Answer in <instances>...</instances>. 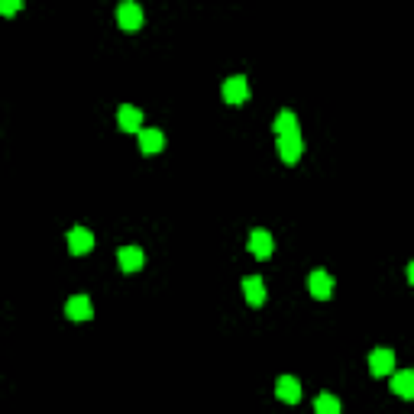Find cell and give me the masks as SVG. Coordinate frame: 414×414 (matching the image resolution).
I'll return each instance as SVG.
<instances>
[{
    "label": "cell",
    "mask_w": 414,
    "mask_h": 414,
    "mask_svg": "<svg viewBox=\"0 0 414 414\" xmlns=\"http://www.w3.org/2000/svg\"><path fill=\"white\" fill-rule=\"evenodd\" d=\"M223 100L230 104V107H243L246 100H249V81L243 75H233L223 81Z\"/></svg>",
    "instance_id": "obj_1"
},
{
    "label": "cell",
    "mask_w": 414,
    "mask_h": 414,
    "mask_svg": "<svg viewBox=\"0 0 414 414\" xmlns=\"http://www.w3.org/2000/svg\"><path fill=\"white\" fill-rule=\"evenodd\" d=\"M278 155H282V162L295 165V162L304 155V139H301V133H285V136H278Z\"/></svg>",
    "instance_id": "obj_2"
},
{
    "label": "cell",
    "mask_w": 414,
    "mask_h": 414,
    "mask_svg": "<svg viewBox=\"0 0 414 414\" xmlns=\"http://www.w3.org/2000/svg\"><path fill=\"white\" fill-rule=\"evenodd\" d=\"M117 23H120V30L136 32L139 26H143V7H139V4H133V0L120 4V7H117Z\"/></svg>",
    "instance_id": "obj_3"
},
{
    "label": "cell",
    "mask_w": 414,
    "mask_h": 414,
    "mask_svg": "<svg viewBox=\"0 0 414 414\" xmlns=\"http://www.w3.org/2000/svg\"><path fill=\"white\" fill-rule=\"evenodd\" d=\"M307 292L314 295L317 301H327L330 295H333V278H330V272H324V268H314V272L307 276Z\"/></svg>",
    "instance_id": "obj_4"
},
{
    "label": "cell",
    "mask_w": 414,
    "mask_h": 414,
    "mask_svg": "<svg viewBox=\"0 0 414 414\" xmlns=\"http://www.w3.org/2000/svg\"><path fill=\"white\" fill-rule=\"evenodd\" d=\"M272 249H276L272 233L262 230V227H256V230L249 233V253H253L256 259H268V256H272Z\"/></svg>",
    "instance_id": "obj_5"
},
{
    "label": "cell",
    "mask_w": 414,
    "mask_h": 414,
    "mask_svg": "<svg viewBox=\"0 0 414 414\" xmlns=\"http://www.w3.org/2000/svg\"><path fill=\"white\" fill-rule=\"evenodd\" d=\"M391 369H395V353H391V350H372V353H369V372L376 379L389 376Z\"/></svg>",
    "instance_id": "obj_6"
},
{
    "label": "cell",
    "mask_w": 414,
    "mask_h": 414,
    "mask_svg": "<svg viewBox=\"0 0 414 414\" xmlns=\"http://www.w3.org/2000/svg\"><path fill=\"white\" fill-rule=\"evenodd\" d=\"M69 249L75 256L91 253V249H94V233L85 230V227H71V230H69Z\"/></svg>",
    "instance_id": "obj_7"
},
{
    "label": "cell",
    "mask_w": 414,
    "mask_h": 414,
    "mask_svg": "<svg viewBox=\"0 0 414 414\" xmlns=\"http://www.w3.org/2000/svg\"><path fill=\"white\" fill-rule=\"evenodd\" d=\"M65 314H69V321H91V317H94L91 298H88V295H75V298H69Z\"/></svg>",
    "instance_id": "obj_8"
},
{
    "label": "cell",
    "mask_w": 414,
    "mask_h": 414,
    "mask_svg": "<svg viewBox=\"0 0 414 414\" xmlns=\"http://www.w3.org/2000/svg\"><path fill=\"white\" fill-rule=\"evenodd\" d=\"M162 146H165L162 130H139V153L143 155H159Z\"/></svg>",
    "instance_id": "obj_9"
},
{
    "label": "cell",
    "mask_w": 414,
    "mask_h": 414,
    "mask_svg": "<svg viewBox=\"0 0 414 414\" xmlns=\"http://www.w3.org/2000/svg\"><path fill=\"white\" fill-rule=\"evenodd\" d=\"M117 259H120L123 272H139V268H143V262H146V256H143V249H139V246H123L120 253H117Z\"/></svg>",
    "instance_id": "obj_10"
},
{
    "label": "cell",
    "mask_w": 414,
    "mask_h": 414,
    "mask_svg": "<svg viewBox=\"0 0 414 414\" xmlns=\"http://www.w3.org/2000/svg\"><path fill=\"white\" fill-rule=\"evenodd\" d=\"M276 395L282 401H288V405H298L301 401V385H298V379L295 376H282L276 382Z\"/></svg>",
    "instance_id": "obj_11"
},
{
    "label": "cell",
    "mask_w": 414,
    "mask_h": 414,
    "mask_svg": "<svg viewBox=\"0 0 414 414\" xmlns=\"http://www.w3.org/2000/svg\"><path fill=\"white\" fill-rule=\"evenodd\" d=\"M117 123H120V130H126V133H139L143 130V110L123 104L120 114H117Z\"/></svg>",
    "instance_id": "obj_12"
},
{
    "label": "cell",
    "mask_w": 414,
    "mask_h": 414,
    "mask_svg": "<svg viewBox=\"0 0 414 414\" xmlns=\"http://www.w3.org/2000/svg\"><path fill=\"white\" fill-rule=\"evenodd\" d=\"M243 295H246V301L253 307H259V304H266V282H262L259 276H249V278H243Z\"/></svg>",
    "instance_id": "obj_13"
},
{
    "label": "cell",
    "mask_w": 414,
    "mask_h": 414,
    "mask_svg": "<svg viewBox=\"0 0 414 414\" xmlns=\"http://www.w3.org/2000/svg\"><path fill=\"white\" fill-rule=\"evenodd\" d=\"M391 389H395V395H398V398H414V372H411V369L395 372V376H391Z\"/></svg>",
    "instance_id": "obj_14"
},
{
    "label": "cell",
    "mask_w": 414,
    "mask_h": 414,
    "mask_svg": "<svg viewBox=\"0 0 414 414\" xmlns=\"http://www.w3.org/2000/svg\"><path fill=\"white\" fill-rule=\"evenodd\" d=\"M276 133L278 136H285V133H298V117H295L292 110H282V114L276 117Z\"/></svg>",
    "instance_id": "obj_15"
},
{
    "label": "cell",
    "mask_w": 414,
    "mask_h": 414,
    "mask_svg": "<svg viewBox=\"0 0 414 414\" xmlns=\"http://www.w3.org/2000/svg\"><path fill=\"white\" fill-rule=\"evenodd\" d=\"M314 408H317V414H340V401L333 395H321L314 401Z\"/></svg>",
    "instance_id": "obj_16"
},
{
    "label": "cell",
    "mask_w": 414,
    "mask_h": 414,
    "mask_svg": "<svg viewBox=\"0 0 414 414\" xmlns=\"http://www.w3.org/2000/svg\"><path fill=\"white\" fill-rule=\"evenodd\" d=\"M20 7H23V0H0V16L20 13Z\"/></svg>",
    "instance_id": "obj_17"
}]
</instances>
